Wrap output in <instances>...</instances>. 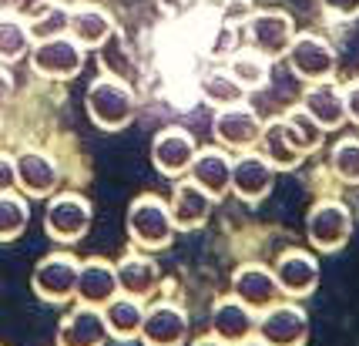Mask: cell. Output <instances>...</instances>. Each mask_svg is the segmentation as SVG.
Returning a JSON list of instances; mask_svg holds the SVG:
<instances>
[{
	"mask_svg": "<svg viewBox=\"0 0 359 346\" xmlns=\"http://www.w3.org/2000/svg\"><path fill=\"white\" fill-rule=\"evenodd\" d=\"M125 225H128L131 246H135V249H144V252L168 249L175 242V232H178L168 199H161L155 192H141V195L131 199Z\"/></svg>",
	"mask_w": 359,
	"mask_h": 346,
	"instance_id": "6da1fadb",
	"label": "cell"
},
{
	"mask_svg": "<svg viewBox=\"0 0 359 346\" xmlns=\"http://www.w3.org/2000/svg\"><path fill=\"white\" fill-rule=\"evenodd\" d=\"M84 111L101 131H121L135 121L138 114V95L125 78L101 74L91 81L88 95H84Z\"/></svg>",
	"mask_w": 359,
	"mask_h": 346,
	"instance_id": "7a4b0ae2",
	"label": "cell"
},
{
	"mask_svg": "<svg viewBox=\"0 0 359 346\" xmlns=\"http://www.w3.org/2000/svg\"><path fill=\"white\" fill-rule=\"evenodd\" d=\"M353 229H356L353 208L343 199H336V195L316 199L309 205V212H306V239L323 255H332V252L343 249L349 236H353Z\"/></svg>",
	"mask_w": 359,
	"mask_h": 346,
	"instance_id": "3957f363",
	"label": "cell"
},
{
	"mask_svg": "<svg viewBox=\"0 0 359 346\" xmlns=\"http://www.w3.org/2000/svg\"><path fill=\"white\" fill-rule=\"evenodd\" d=\"M91 219H94V205L84 192H54L47 199V208H44V232L57 246H74L81 239L88 236L91 229Z\"/></svg>",
	"mask_w": 359,
	"mask_h": 346,
	"instance_id": "277c9868",
	"label": "cell"
},
{
	"mask_svg": "<svg viewBox=\"0 0 359 346\" xmlns=\"http://www.w3.org/2000/svg\"><path fill=\"white\" fill-rule=\"evenodd\" d=\"M78 269L81 259L67 249H54L41 255L31 269V289L37 299H44L50 306L71 302L78 293Z\"/></svg>",
	"mask_w": 359,
	"mask_h": 346,
	"instance_id": "5b68a950",
	"label": "cell"
},
{
	"mask_svg": "<svg viewBox=\"0 0 359 346\" xmlns=\"http://www.w3.org/2000/svg\"><path fill=\"white\" fill-rule=\"evenodd\" d=\"M255 336L266 340L269 346H306L309 340V313L302 299H285L272 302L269 310L259 313Z\"/></svg>",
	"mask_w": 359,
	"mask_h": 346,
	"instance_id": "8992f818",
	"label": "cell"
},
{
	"mask_svg": "<svg viewBox=\"0 0 359 346\" xmlns=\"http://www.w3.org/2000/svg\"><path fill=\"white\" fill-rule=\"evenodd\" d=\"M84 61H88V48H81L71 34L34 41L31 48L34 74H41L44 81H74L84 71Z\"/></svg>",
	"mask_w": 359,
	"mask_h": 346,
	"instance_id": "52a82bcc",
	"label": "cell"
},
{
	"mask_svg": "<svg viewBox=\"0 0 359 346\" xmlns=\"http://www.w3.org/2000/svg\"><path fill=\"white\" fill-rule=\"evenodd\" d=\"M296 20L289 11H279V7H262L249 17L245 24V41H249L252 51H259L269 61H282L292 41H296Z\"/></svg>",
	"mask_w": 359,
	"mask_h": 346,
	"instance_id": "ba28073f",
	"label": "cell"
},
{
	"mask_svg": "<svg viewBox=\"0 0 359 346\" xmlns=\"http://www.w3.org/2000/svg\"><path fill=\"white\" fill-rule=\"evenodd\" d=\"M289 71L296 74L302 84H313V81H329L336 78V67H339V54L329 44L323 34L316 31H299L292 48L285 54Z\"/></svg>",
	"mask_w": 359,
	"mask_h": 346,
	"instance_id": "9c48e42d",
	"label": "cell"
},
{
	"mask_svg": "<svg viewBox=\"0 0 359 346\" xmlns=\"http://www.w3.org/2000/svg\"><path fill=\"white\" fill-rule=\"evenodd\" d=\"M272 272H276L285 299H309L319 289V279H323L319 252L302 249V246H289V249H282L272 259Z\"/></svg>",
	"mask_w": 359,
	"mask_h": 346,
	"instance_id": "30bf717a",
	"label": "cell"
},
{
	"mask_svg": "<svg viewBox=\"0 0 359 346\" xmlns=\"http://www.w3.org/2000/svg\"><path fill=\"white\" fill-rule=\"evenodd\" d=\"M191 333V316L175 299H151L144 310L141 343L144 346H185Z\"/></svg>",
	"mask_w": 359,
	"mask_h": 346,
	"instance_id": "8fae6325",
	"label": "cell"
},
{
	"mask_svg": "<svg viewBox=\"0 0 359 346\" xmlns=\"http://www.w3.org/2000/svg\"><path fill=\"white\" fill-rule=\"evenodd\" d=\"M262 118L252 105H229V108H219L212 114V138L215 145L229 148V152H249L259 145V135H262Z\"/></svg>",
	"mask_w": 359,
	"mask_h": 346,
	"instance_id": "7c38bea8",
	"label": "cell"
},
{
	"mask_svg": "<svg viewBox=\"0 0 359 346\" xmlns=\"http://www.w3.org/2000/svg\"><path fill=\"white\" fill-rule=\"evenodd\" d=\"M276 168L269 165V158L259 148L249 152H235L232 158V195L245 205L266 202L276 189Z\"/></svg>",
	"mask_w": 359,
	"mask_h": 346,
	"instance_id": "4fadbf2b",
	"label": "cell"
},
{
	"mask_svg": "<svg viewBox=\"0 0 359 346\" xmlns=\"http://www.w3.org/2000/svg\"><path fill=\"white\" fill-rule=\"evenodd\" d=\"M17 161V189L27 199H50L61 192V165L47 148H20Z\"/></svg>",
	"mask_w": 359,
	"mask_h": 346,
	"instance_id": "5bb4252c",
	"label": "cell"
},
{
	"mask_svg": "<svg viewBox=\"0 0 359 346\" xmlns=\"http://www.w3.org/2000/svg\"><path fill=\"white\" fill-rule=\"evenodd\" d=\"M229 293L235 299H242L245 306H252L255 313L269 310L272 302L282 299V289H279V279L272 266L266 262H242V266L232 269V279H229Z\"/></svg>",
	"mask_w": 359,
	"mask_h": 346,
	"instance_id": "9a60e30c",
	"label": "cell"
},
{
	"mask_svg": "<svg viewBox=\"0 0 359 346\" xmlns=\"http://www.w3.org/2000/svg\"><path fill=\"white\" fill-rule=\"evenodd\" d=\"M195 152H198V142H195V135L188 128L168 125L151 138V165L165 178H185Z\"/></svg>",
	"mask_w": 359,
	"mask_h": 346,
	"instance_id": "2e32d148",
	"label": "cell"
},
{
	"mask_svg": "<svg viewBox=\"0 0 359 346\" xmlns=\"http://www.w3.org/2000/svg\"><path fill=\"white\" fill-rule=\"evenodd\" d=\"M54 340H57V346H104L111 340V333H108V323H104V313L97 306L74 302L61 316Z\"/></svg>",
	"mask_w": 359,
	"mask_h": 346,
	"instance_id": "e0dca14e",
	"label": "cell"
},
{
	"mask_svg": "<svg viewBox=\"0 0 359 346\" xmlns=\"http://www.w3.org/2000/svg\"><path fill=\"white\" fill-rule=\"evenodd\" d=\"M232 158L235 155L229 148H222V145H205L191 158L188 178L195 185H202L215 202H222L225 195H232Z\"/></svg>",
	"mask_w": 359,
	"mask_h": 346,
	"instance_id": "ac0fdd59",
	"label": "cell"
},
{
	"mask_svg": "<svg viewBox=\"0 0 359 346\" xmlns=\"http://www.w3.org/2000/svg\"><path fill=\"white\" fill-rule=\"evenodd\" d=\"M168 205H172V219L178 225V232H195V229H202L205 222L212 219V212H215L219 202L185 175V178H175Z\"/></svg>",
	"mask_w": 359,
	"mask_h": 346,
	"instance_id": "d6986e66",
	"label": "cell"
},
{
	"mask_svg": "<svg viewBox=\"0 0 359 346\" xmlns=\"http://www.w3.org/2000/svg\"><path fill=\"white\" fill-rule=\"evenodd\" d=\"M118 266V286H121V293L135 299H144V302H151L158 293V286H161V266L155 262V252H144V249H131L114 262Z\"/></svg>",
	"mask_w": 359,
	"mask_h": 346,
	"instance_id": "ffe728a7",
	"label": "cell"
},
{
	"mask_svg": "<svg viewBox=\"0 0 359 346\" xmlns=\"http://www.w3.org/2000/svg\"><path fill=\"white\" fill-rule=\"evenodd\" d=\"M255 323H259V313L252 306H245L242 299H235L232 293L219 296L208 310V330L232 346L255 336Z\"/></svg>",
	"mask_w": 359,
	"mask_h": 346,
	"instance_id": "44dd1931",
	"label": "cell"
},
{
	"mask_svg": "<svg viewBox=\"0 0 359 346\" xmlns=\"http://www.w3.org/2000/svg\"><path fill=\"white\" fill-rule=\"evenodd\" d=\"M299 105L309 111L326 131H339V128L349 125V114H346V91L336 78L306 84V91H302V98H299Z\"/></svg>",
	"mask_w": 359,
	"mask_h": 346,
	"instance_id": "7402d4cb",
	"label": "cell"
},
{
	"mask_svg": "<svg viewBox=\"0 0 359 346\" xmlns=\"http://www.w3.org/2000/svg\"><path fill=\"white\" fill-rule=\"evenodd\" d=\"M121 293L118 286V266L104 259V255H91V259H81L78 269V293L74 302H88V306H104Z\"/></svg>",
	"mask_w": 359,
	"mask_h": 346,
	"instance_id": "603a6c76",
	"label": "cell"
},
{
	"mask_svg": "<svg viewBox=\"0 0 359 346\" xmlns=\"http://www.w3.org/2000/svg\"><path fill=\"white\" fill-rule=\"evenodd\" d=\"M262 155L269 158V165L276 168V172H296L306 165V152L292 142V135L285 131V121H282V114L276 118H269L266 125H262V135H259V145H255Z\"/></svg>",
	"mask_w": 359,
	"mask_h": 346,
	"instance_id": "cb8c5ba5",
	"label": "cell"
},
{
	"mask_svg": "<svg viewBox=\"0 0 359 346\" xmlns=\"http://www.w3.org/2000/svg\"><path fill=\"white\" fill-rule=\"evenodd\" d=\"M67 34L78 41L81 48L101 51L104 41H111L118 31H114V17L104 7H97V4H78V7H71V17H67Z\"/></svg>",
	"mask_w": 359,
	"mask_h": 346,
	"instance_id": "d4e9b609",
	"label": "cell"
},
{
	"mask_svg": "<svg viewBox=\"0 0 359 346\" xmlns=\"http://www.w3.org/2000/svg\"><path fill=\"white\" fill-rule=\"evenodd\" d=\"M144 310H148V302H144V299L128 296V293H118L111 302H104V306H101V313H104V323H108L111 340H118V343L141 340Z\"/></svg>",
	"mask_w": 359,
	"mask_h": 346,
	"instance_id": "484cf974",
	"label": "cell"
},
{
	"mask_svg": "<svg viewBox=\"0 0 359 346\" xmlns=\"http://www.w3.org/2000/svg\"><path fill=\"white\" fill-rule=\"evenodd\" d=\"M229 74H232L245 91H262L269 84V78H272V61L269 58H262L259 51H252V48H245V51H235L232 58H229Z\"/></svg>",
	"mask_w": 359,
	"mask_h": 346,
	"instance_id": "4316f807",
	"label": "cell"
},
{
	"mask_svg": "<svg viewBox=\"0 0 359 346\" xmlns=\"http://www.w3.org/2000/svg\"><path fill=\"white\" fill-rule=\"evenodd\" d=\"M282 121H285V131L292 135V142L306 152V155H316V152H323V145H326V128L316 121L309 111L302 108V105H292V108L282 111Z\"/></svg>",
	"mask_w": 359,
	"mask_h": 346,
	"instance_id": "83f0119b",
	"label": "cell"
},
{
	"mask_svg": "<svg viewBox=\"0 0 359 346\" xmlns=\"http://www.w3.org/2000/svg\"><path fill=\"white\" fill-rule=\"evenodd\" d=\"M31 225V199L20 189L0 192V242H14Z\"/></svg>",
	"mask_w": 359,
	"mask_h": 346,
	"instance_id": "f1b7e54d",
	"label": "cell"
},
{
	"mask_svg": "<svg viewBox=\"0 0 359 346\" xmlns=\"http://www.w3.org/2000/svg\"><path fill=\"white\" fill-rule=\"evenodd\" d=\"M198 91H202V98L215 111L229 108V105H242V101L249 98V91H245V88H242V84L229 74V67H215V71L202 74V81H198Z\"/></svg>",
	"mask_w": 359,
	"mask_h": 346,
	"instance_id": "f546056e",
	"label": "cell"
},
{
	"mask_svg": "<svg viewBox=\"0 0 359 346\" xmlns=\"http://www.w3.org/2000/svg\"><path fill=\"white\" fill-rule=\"evenodd\" d=\"M34 48L31 27L20 14H0V61H24Z\"/></svg>",
	"mask_w": 359,
	"mask_h": 346,
	"instance_id": "4dcf8cb0",
	"label": "cell"
},
{
	"mask_svg": "<svg viewBox=\"0 0 359 346\" xmlns=\"http://www.w3.org/2000/svg\"><path fill=\"white\" fill-rule=\"evenodd\" d=\"M329 175L349 189L359 185V135H343L329 148Z\"/></svg>",
	"mask_w": 359,
	"mask_h": 346,
	"instance_id": "1f68e13d",
	"label": "cell"
},
{
	"mask_svg": "<svg viewBox=\"0 0 359 346\" xmlns=\"http://www.w3.org/2000/svg\"><path fill=\"white\" fill-rule=\"evenodd\" d=\"M67 17L71 11L57 4V0H41V7H31L27 11V27H31L34 41H47V37H57V34H67Z\"/></svg>",
	"mask_w": 359,
	"mask_h": 346,
	"instance_id": "d6a6232c",
	"label": "cell"
},
{
	"mask_svg": "<svg viewBox=\"0 0 359 346\" xmlns=\"http://www.w3.org/2000/svg\"><path fill=\"white\" fill-rule=\"evenodd\" d=\"M255 11H259V7H255L252 0H222L219 20H222V27L235 31V27H245V24H249V17L255 14Z\"/></svg>",
	"mask_w": 359,
	"mask_h": 346,
	"instance_id": "836d02e7",
	"label": "cell"
},
{
	"mask_svg": "<svg viewBox=\"0 0 359 346\" xmlns=\"http://www.w3.org/2000/svg\"><path fill=\"white\" fill-rule=\"evenodd\" d=\"M323 14L332 20H356L359 17V0H319Z\"/></svg>",
	"mask_w": 359,
	"mask_h": 346,
	"instance_id": "e575fe53",
	"label": "cell"
},
{
	"mask_svg": "<svg viewBox=\"0 0 359 346\" xmlns=\"http://www.w3.org/2000/svg\"><path fill=\"white\" fill-rule=\"evenodd\" d=\"M17 189V161L14 155L0 152V192H14Z\"/></svg>",
	"mask_w": 359,
	"mask_h": 346,
	"instance_id": "d590c367",
	"label": "cell"
},
{
	"mask_svg": "<svg viewBox=\"0 0 359 346\" xmlns=\"http://www.w3.org/2000/svg\"><path fill=\"white\" fill-rule=\"evenodd\" d=\"M343 91H346V114H349V121L359 128V78L346 81Z\"/></svg>",
	"mask_w": 359,
	"mask_h": 346,
	"instance_id": "8d00e7d4",
	"label": "cell"
},
{
	"mask_svg": "<svg viewBox=\"0 0 359 346\" xmlns=\"http://www.w3.org/2000/svg\"><path fill=\"white\" fill-rule=\"evenodd\" d=\"M14 78H11V74H7V71H4V67H0V111L7 108V105H11V98H14Z\"/></svg>",
	"mask_w": 359,
	"mask_h": 346,
	"instance_id": "74e56055",
	"label": "cell"
},
{
	"mask_svg": "<svg viewBox=\"0 0 359 346\" xmlns=\"http://www.w3.org/2000/svg\"><path fill=\"white\" fill-rule=\"evenodd\" d=\"M188 346H232V343H225L222 336H215V333L208 330L202 336H195V340H188Z\"/></svg>",
	"mask_w": 359,
	"mask_h": 346,
	"instance_id": "f35d334b",
	"label": "cell"
},
{
	"mask_svg": "<svg viewBox=\"0 0 359 346\" xmlns=\"http://www.w3.org/2000/svg\"><path fill=\"white\" fill-rule=\"evenodd\" d=\"M24 7H27V0H0V14H17Z\"/></svg>",
	"mask_w": 359,
	"mask_h": 346,
	"instance_id": "ab89813d",
	"label": "cell"
},
{
	"mask_svg": "<svg viewBox=\"0 0 359 346\" xmlns=\"http://www.w3.org/2000/svg\"><path fill=\"white\" fill-rule=\"evenodd\" d=\"M158 7H161L165 14H175V11L182 7V0H158Z\"/></svg>",
	"mask_w": 359,
	"mask_h": 346,
	"instance_id": "60d3db41",
	"label": "cell"
},
{
	"mask_svg": "<svg viewBox=\"0 0 359 346\" xmlns=\"http://www.w3.org/2000/svg\"><path fill=\"white\" fill-rule=\"evenodd\" d=\"M235 346H269V343L259 340V336H249V340H242V343H235Z\"/></svg>",
	"mask_w": 359,
	"mask_h": 346,
	"instance_id": "b9f144b4",
	"label": "cell"
},
{
	"mask_svg": "<svg viewBox=\"0 0 359 346\" xmlns=\"http://www.w3.org/2000/svg\"><path fill=\"white\" fill-rule=\"evenodd\" d=\"M4 135H7V131H4V121H0V145H4Z\"/></svg>",
	"mask_w": 359,
	"mask_h": 346,
	"instance_id": "7bdbcfd3",
	"label": "cell"
}]
</instances>
